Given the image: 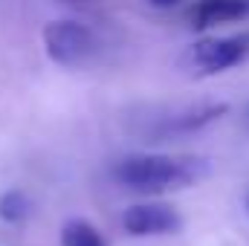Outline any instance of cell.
<instances>
[{
	"mask_svg": "<svg viewBox=\"0 0 249 246\" xmlns=\"http://www.w3.org/2000/svg\"><path fill=\"white\" fill-rule=\"evenodd\" d=\"M249 61V32L226 38H203L191 44L183 55V67L191 75H217Z\"/></svg>",
	"mask_w": 249,
	"mask_h": 246,
	"instance_id": "obj_2",
	"label": "cell"
},
{
	"mask_svg": "<svg viewBox=\"0 0 249 246\" xmlns=\"http://www.w3.org/2000/svg\"><path fill=\"white\" fill-rule=\"evenodd\" d=\"M247 211H249V197H247Z\"/></svg>",
	"mask_w": 249,
	"mask_h": 246,
	"instance_id": "obj_10",
	"label": "cell"
},
{
	"mask_svg": "<svg viewBox=\"0 0 249 246\" xmlns=\"http://www.w3.org/2000/svg\"><path fill=\"white\" fill-rule=\"evenodd\" d=\"M212 171L206 157L194 154H127L113 162V180L136 194H165L191 188Z\"/></svg>",
	"mask_w": 249,
	"mask_h": 246,
	"instance_id": "obj_1",
	"label": "cell"
},
{
	"mask_svg": "<svg viewBox=\"0 0 249 246\" xmlns=\"http://www.w3.org/2000/svg\"><path fill=\"white\" fill-rule=\"evenodd\" d=\"M61 246H107L99 229L81 217H72L61 226Z\"/></svg>",
	"mask_w": 249,
	"mask_h": 246,
	"instance_id": "obj_7",
	"label": "cell"
},
{
	"mask_svg": "<svg viewBox=\"0 0 249 246\" xmlns=\"http://www.w3.org/2000/svg\"><path fill=\"white\" fill-rule=\"evenodd\" d=\"M148 3H154V6H177L180 0H148Z\"/></svg>",
	"mask_w": 249,
	"mask_h": 246,
	"instance_id": "obj_9",
	"label": "cell"
},
{
	"mask_svg": "<svg viewBox=\"0 0 249 246\" xmlns=\"http://www.w3.org/2000/svg\"><path fill=\"white\" fill-rule=\"evenodd\" d=\"M29 211H32V203H29V197L23 191L12 188V191H6L0 197V220H6V223H23L29 217Z\"/></svg>",
	"mask_w": 249,
	"mask_h": 246,
	"instance_id": "obj_8",
	"label": "cell"
},
{
	"mask_svg": "<svg viewBox=\"0 0 249 246\" xmlns=\"http://www.w3.org/2000/svg\"><path fill=\"white\" fill-rule=\"evenodd\" d=\"M249 18V0H197L188 9V23L197 32H206L220 23H235Z\"/></svg>",
	"mask_w": 249,
	"mask_h": 246,
	"instance_id": "obj_6",
	"label": "cell"
},
{
	"mask_svg": "<svg viewBox=\"0 0 249 246\" xmlns=\"http://www.w3.org/2000/svg\"><path fill=\"white\" fill-rule=\"evenodd\" d=\"M122 226L133 238H157V235L180 232L183 217L174 206H165V203H133L124 209Z\"/></svg>",
	"mask_w": 249,
	"mask_h": 246,
	"instance_id": "obj_5",
	"label": "cell"
},
{
	"mask_svg": "<svg viewBox=\"0 0 249 246\" xmlns=\"http://www.w3.org/2000/svg\"><path fill=\"white\" fill-rule=\"evenodd\" d=\"M44 47L47 55L58 67L75 70L87 67L99 53V38L90 26L78 20H53L44 26Z\"/></svg>",
	"mask_w": 249,
	"mask_h": 246,
	"instance_id": "obj_3",
	"label": "cell"
},
{
	"mask_svg": "<svg viewBox=\"0 0 249 246\" xmlns=\"http://www.w3.org/2000/svg\"><path fill=\"white\" fill-rule=\"evenodd\" d=\"M226 110H229V105H223V102H217V105H194V107H183V110H174V113L151 116L145 124H139V133L148 136V139L186 136V133L203 130L206 124L217 122Z\"/></svg>",
	"mask_w": 249,
	"mask_h": 246,
	"instance_id": "obj_4",
	"label": "cell"
}]
</instances>
